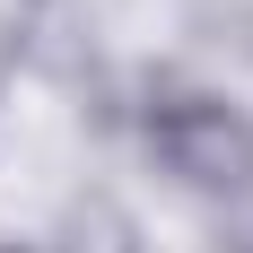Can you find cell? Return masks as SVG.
<instances>
[{
  "instance_id": "obj_1",
  "label": "cell",
  "mask_w": 253,
  "mask_h": 253,
  "mask_svg": "<svg viewBox=\"0 0 253 253\" xmlns=\"http://www.w3.org/2000/svg\"><path fill=\"white\" fill-rule=\"evenodd\" d=\"M149 149L166 157L183 183H201V192L253 183V131H245V114L218 105V96H183V87H166V105H149Z\"/></svg>"
},
{
  "instance_id": "obj_2",
  "label": "cell",
  "mask_w": 253,
  "mask_h": 253,
  "mask_svg": "<svg viewBox=\"0 0 253 253\" xmlns=\"http://www.w3.org/2000/svg\"><path fill=\"white\" fill-rule=\"evenodd\" d=\"M61 253H140V227H131L114 201H79L61 218Z\"/></svg>"
},
{
  "instance_id": "obj_3",
  "label": "cell",
  "mask_w": 253,
  "mask_h": 253,
  "mask_svg": "<svg viewBox=\"0 0 253 253\" xmlns=\"http://www.w3.org/2000/svg\"><path fill=\"white\" fill-rule=\"evenodd\" d=\"M9 61H18V35H9V26H0V70H9Z\"/></svg>"
}]
</instances>
